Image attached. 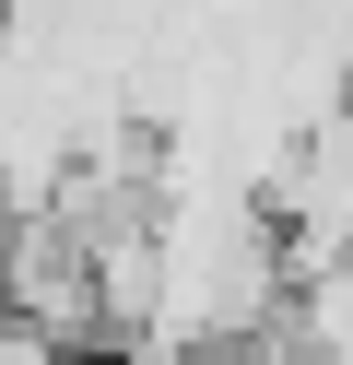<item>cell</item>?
<instances>
[{"label": "cell", "instance_id": "obj_1", "mask_svg": "<svg viewBox=\"0 0 353 365\" xmlns=\"http://www.w3.org/2000/svg\"><path fill=\"white\" fill-rule=\"evenodd\" d=\"M282 365H353V259L342 271H295V307H282Z\"/></svg>", "mask_w": 353, "mask_h": 365}, {"label": "cell", "instance_id": "obj_2", "mask_svg": "<svg viewBox=\"0 0 353 365\" xmlns=\"http://www.w3.org/2000/svg\"><path fill=\"white\" fill-rule=\"evenodd\" d=\"M0 365H83V354H71L59 330H36V318H12V307H0Z\"/></svg>", "mask_w": 353, "mask_h": 365}]
</instances>
